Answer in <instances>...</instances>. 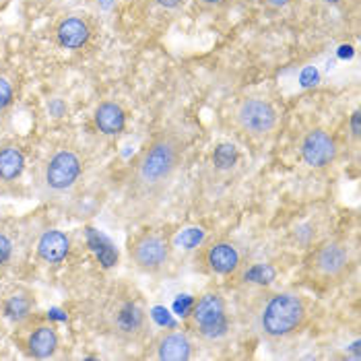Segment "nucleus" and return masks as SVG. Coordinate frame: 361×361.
<instances>
[{
    "label": "nucleus",
    "mask_w": 361,
    "mask_h": 361,
    "mask_svg": "<svg viewBox=\"0 0 361 361\" xmlns=\"http://www.w3.org/2000/svg\"><path fill=\"white\" fill-rule=\"evenodd\" d=\"M155 361H188L195 357V338L186 331H164L159 333L147 353Z\"/></svg>",
    "instance_id": "f8f14e48"
},
{
    "label": "nucleus",
    "mask_w": 361,
    "mask_h": 361,
    "mask_svg": "<svg viewBox=\"0 0 361 361\" xmlns=\"http://www.w3.org/2000/svg\"><path fill=\"white\" fill-rule=\"evenodd\" d=\"M15 102V83L8 75L0 73V114L8 110Z\"/></svg>",
    "instance_id": "a211bd4d"
},
{
    "label": "nucleus",
    "mask_w": 361,
    "mask_h": 361,
    "mask_svg": "<svg viewBox=\"0 0 361 361\" xmlns=\"http://www.w3.org/2000/svg\"><path fill=\"white\" fill-rule=\"evenodd\" d=\"M195 262L207 275L231 279L244 269V254L229 238H211L196 250Z\"/></svg>",
    "instance_id": "6e6552de"
},
{
    "label": "nucleus",
    "mask_w": 361,
    "mask_h": 361,
    "mask_svg": "<svg viewBox=\"0 0 361 361\" xmlns=\"http://www.w3.org/2000/svg\"><path fill=\"white\" fill-rule=\"evenodd\" d=\"M35 252L44 262L58 264L71 254V238L60 229H46L35 244Z\"/></svg>",
    "instance_id": "4468645a"
},
{
    "label": "nucleus",
    "mask_w": 361,
    "mask_h": 361,
    "mask_svg": "<svg viewBox=\"0 0 361 361\" xmlns=\"http://www.w3.org/2000/svg\"><path fill=\"white\" fill-rule=\"evenodd\" d=\"M25 171V153L17 145L0 147V182H15Z\"/></svg>",
    "instance_id": "dca6fc26"
},
{
    "label": "nucleus",
    "mask_w": 361,
    "mask_h": 361,
    "mask_svg": "<svg viewBox=\"0 0 361 361\" xmlns=\"http://www.w3.org/2000/svg\"><path fill=\"white\" fill-rule=\"evenodd\" d=\"M310 302L298 291H262L254 298L248 320L254 333L267 341H283L307 324Z\"/></svg>",
    "instance_id": "f03ea898"
},
{
    "label": "nucleus",
    "mask_w": 361,
    "mask_h": 361,
    "mask_svg": "<svg viewBox=\"0 0 361 361\" xmlns=\"http://www.w3.org/2000/svg\"><path fill=\"white\" fill-rule=\"evenodd\" d=\"M357 250L347 238H331L316 246L306 260V275L320 287H334L351 277Z\"/></svg>",
    "instance_id": "7ed1b4c3"
},
{
    "label": "nucleus",
    "mask_w": 361,
    "mask_h": 361,
    "mask_svg": "<svg viewBox=\"0 0 361 361\" xmlns=\"http://www.w3.org/2000/svg\"><path fill=\"white\" fill-rule=\"evenodd\" d=\"M351 135H353V139L360 140V135H361V116H360V111H353V116H351Z\"/></svg>",
    "instance_id": "412c9836"
},
{
    "label": "nucleus",
    "mask_w": 361,
    "mask_h": 361,
    "mask_svg": "<svg viewBox=\"0 0 361 361\" xmlns=\"http://www.w3.org/2000/svg\"><path fill=\"white\" fill-rule=\"evenodd\" d=\"M171 240L159 229H142L128 240L130 262L147 275L164 273L171 262Z\"/></svg>",
    "instance_id": "0eeeda50"
},
{
    "label": "nucleus",
    "mask_w": 361,
    "mask_h": 361,
    "mask_svg": "<svg viewBox=\"0 0 361 361\" xmlns=\"http://www.w3.org/2000/svg\"><path fill=\"white\" fill-rule=\"evenodd\" d=\"M35 307V300L29 291H17L6 295L4 304H2V312L8 320H13L15 324H21L23 320H27L29 316L33 314Z\"/></svg>",
    "instance_id": "f3484780"
},
{
    "label": "nucleus",
    "mask_w": 361,
    "mask_h": 361,
    "mask_svg": "<svg viewBox=\"0 0 361 361\" xmlns=\"http://www.w3.org/2000/svg\"><path fill=\"white\" fill-rule=\"evenodd\" d=\"M13 252H15V244H13L11 233H8L4 227H0V273H2V271L6 269V264L11 262Z\"/></svg>",
    "instance_id": "6ab92c4d"
},
{
    "label": "nucleus",
    "mask_w": 361,
    "mask_h": 361,
    "mask_svg": "<svg viewBox=\"0 0 361 361\" xmlns=\"http://www.w3.org/2000/svg\"><path fill=\"white\" fill-rule=\"evenodd\" d=\"M83 157L79 151L62 147L46 157L39 167L37 190L46 198H54L71 192L83 176Z\"/></svg>",
    "instance_id": "39448f33"
},
{
    "label": "nucleus",
    "mask_w": 361,
    "mask_h": 361,
    "mask_svg": "<svg viewBox=\"0 0 361 361\" xmlns=\"http://www.w3.org/2000/svg\"><path fill=\"white\" fill-rule=\"evenodd\" d=\"M93 35V23L87 15H64L54 25L58 46L66 50H81Z\"/></svg>",
    "instance_id": "ddd939ff"
},
{
    "label": "nucleus",
    "mask_w": 361,
    "mask_h": 361,
    "mask_svg": "<svg viewBox=\"0 0 361 361\" xmlns=\"http://www.w3.org/2000/svg\"><path fill=\"white\" fill-rule=\"evenodd\" d=\"M324 4H331V6H336V8H349V6H355L357 0H322Z\"/></svg>",
    "instance_id": "5701e85b"
},
{
    "label": "nucleus",
    "mask_w": 361,
    "mask_h": 361,
    "mask_svg": "<svg viewBox=\"0 0 361 361\" xmlns=\"http://www.w3.org/2000/svg\"><path fill=\"white\" fill-rule=\"evenodd\" d=\"M15 341L21 345L27 357L33 360H50L60 347V334L54 324L46 316H37L35 312L17 324Z\"/></svg>",
    "instance_id": "1a4fd4ad"
},
{
    "label": "nucleus",
    "mask_w": 361,
    "mask_h": 361,
    "mask_svg": "<svg viewBox=\"0 0 361 361\" xmlns=\"http://www.w3.org/2000/svg\"><path fill=\"white\" fill-rule=\"evenodd\" d=\"M267 8H273V11H277V8H285L287 4H291L293 0H260Z\"/></svg>",
    "instance_id": "4be33fe9"
},
{
    "label": "nucleus",
    "mask_w": 361,
    "mask_h": 361,
    "mask_svg": "<svg viewBox=\"0 0 361 361\" xmlns=\"http://www.w3.org/2000/svg\"><path fill=\"white\" fill-rule=\"evenodd\" d=\"M155 2L164 8H178L184 0H155Z\"/></svg>",
    "instance_id": "b1692460"
},
{
    "label": "nucleus",
    "mask_w": 361,
    "mask_h": 361,
    "mask_svg": "<svg viewBox=\"0 0 361 361\" xmlns=\"http://www.w3.org/2000/svg\"><path fill=\"white\" fill-rule=\"evenodd\" d=\"M186 333L192 338L217 345L229 333V316L227 304L219 291H204L186 318Z\"/></svg>",
    "instance_id": "20e7f679"
},
{
    "label": "nucleus",
    "mask_w": 361,
    "mask_h": 361,
    "mask_svg": "<svg viewBox=\"0 0 361 361\" xmlns=\"http://www.w3.org/2000/svg\"><path fill=\"white\" fill-rule=\"evenodd\" d=\"M277 108L264 97H242L233 104L229 120L231 126L246 139H269L279 126Z\"/></svg>",
    "instance_id": "423d86ee"
},
{
    "label": "nucleus",
    "mask_w": 361,
    "mask_h": 361,
    "mask_svg": "<svg viewBox=\"0 0 361 361\" xmlns=\"http://www.w3.org/2000/svg\"><path fill=\"white\" fill-rule=\"evenodd\" d=\"M229 0H196V4L204 11H219Z\"/></svg>",
    "instance_id": "aec40b11"
},
{
    "label": "nucleus",
    "mask_w": 361,
    "mask_h": 361,
    "mask_svg": "<svg viewBox=\"0 0 361 361\" xmlns=\"http://www.w3.org/2000/svg\"><path fill=\"white\" fill-rule=\"evenodd\" d=\"M300 157L310 169H326L338 155V145L329 128L314 126L300 139Z\"/></svg>",
    "instance_id": "9d476101"
},
{
    "label": "nucleus",
    "mask_w": 361,
    "mask_h": 361,
    "mask_svg": "<svg viewBox=\"0 0 361 361\" xmlns=\"http://www.w3.org/2000/svg\"><path fill=\"white\" fill-rule=\"evenodd\" d=\"M186 155V140L176 130H161L140 151L126 184V200L135 209H151L161 200L180 173Z\"/></svg>",
    "instance_id": "f257e3e1"
},
{
    "label": "nucleus",
    "mask_w": 361,
    "mask_h": 361,
    "mask_svg": "<svg viewBox=\"0 0 361 361\" xmlns=\"http://www.w3.org/2000/svg\"><path fill=\"white\" fill-rule=\"evenodd\" d=\"M93 120L102 135L116 137L126 126V111L122 110V106L116 102H102L93 111Z\"/></svg>",
    "instance_id": "2eb2a0df"
},
{
    "label": "nucleus",
    "mask_w": 361,
    "mask_h": 361,
    "mask_svg": "<svg viewBox=\"0 0 361 361\" xmlns=\"http://www.w3.org/2000/svg\"><path fill=\"white\" fill-rule=\"evenodd\" d=\"M110 329L124 341H139L149 331V314L137 300H118L110 314Z\"/></svg>",
    "instance_id": "9b49d317"
}]
</instances>
